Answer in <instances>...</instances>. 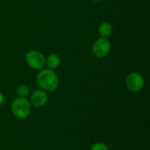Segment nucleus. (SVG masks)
I'll use <instances>...</instances> for the list:
<instances>
[{
	"label": "nucleus",
	"instance_id": "obj_1",
	"mask_svg": "<svg viewBox=\"0 0 150 150\" xmlns=\"http://www.w3.org/2000/svg\"><path fill=\"white\" fill-rule=\"evenodd\" d=\"M37 83L45 91H54L58 89L60 81L57 74L49 69H42L37 75Z\"/></svg>",
	"mask_w": 150,
	"mask_h": 150
},
{
	"label": "nucleus",
	"instance_id": "obj_2",
	"mask_svg": "<svg viewBox=\"0 0 150 150\" xmlns=\"http://www.w3.org/2000/svg\"><path fill=\"white\" fill-rule=\"evenodd\" d=\"M31 104L26 98H15L11 105L12 114L18 120H25L31 113Z\"/></svg>",
	"mask_w": 150,
	"mask_h": 150
},
{
	"label": "nucleus",
	"instance_id": "obj_3",
	"mask_svg": "<svg viewBox=\"0 0 150 150\" xmlns=\"http://www.w3.org/2000/svg\"><path fill=\"white\" fill-rule=\"evenodd\" d=\"M111 49H112V44L110 40H108V38H104V37H100L97 39L92 44V47H91V51L94 56L99 59L106 57L110 54Z\"/></svg>",
	"mask_w": 150,
	"mask_h": 150
},
{
	"label": "nucleus",
	"instance_id": "obj_4",
	"mask_svg": "<svg viewBox=\"0 0 150 150\" xmlns=\"http://www.w3.org/2000/svg\"><path fill=\"white\" fill-rule=\"evenodd\" d=\"M25 61L28 66L35 70H40L46 66V57L37 50L28 51L25 54Z\"/></svg>",
	"mask_w": 150,
	"mask_h": 150
},
{
	"label": "nucleus",
	"instance_id": "obj_5",
	"mask_svg": "<svg viewBox=\"0 0 150 150\" xmlns=\"http://www.w3.org/2000/svg\"><path fill=\"white\" fill-rule=\"evenodd\" d=\"M144 77L139 72H132L127 76L126 85L127 88L132 92H138L142 91L144 87Z\"/></svg>",
	"mask_w": 150,
	"mask_h": 150
},
{
	"label": "nucleus",
	"instance_id": "obj_6",
	"mask_svg": "<svg viewBox=\"0 0 150 150\" xmlns=\"http://www.w3.org/2000/svg\"><path fill=\"white\" fill-rule=\"evenodd\" d=\"M48 96L47 91H43L42 89L35 90L30 96L29 102L31 104V106L35 108H40L45 105L47 102Z\"/></svg>",
	"mask_w": 150,
	"mask_h": 150
},
{
	"label": "nucleus",
	"instance_id": "obj_7",
	"mask_svg": "<svg viewBox=\"0 0 150 150\" xmlns=\"http://www.w3.org/2000/svg\"><path fill=\"white\" fill-rule=\"evenodd\" d=\"M61 64V58L57 54H50L46 57V66L49 69H55Z\"/></svg>",
	"mask_w": 150,
	"mask_h": 150
},
{
	"label": "nucleus",
	"instance_id": "obj_8",
	"mask_svg": "<svg viewBox=\"0 0 150 150\" xmlns=\"http://www.w3.org/2000/svg\"><path fill=\"white\" fill-rule=\"evenodd\" d=\"M98 33L100 35V37H104V38H108L109 36L112 35L113 28L112 25L110 22L108 21H104L102 22L98 28Z\"/></svg>",
	"mask_w": 150,
	"mask_h": 150
},
{
	"label": "nucleus",
	"instance_id": "obj_9",
	"mask_svg": "<svg viewBox=\"0 0 150 150\" xmlns=\"http://www.w3.org/2000/svg\"><path fill=\"white\" fill-rule=\"evenodd\" d=\"M16 92L18 98H26L30 94V89L26 84L21 83L17 87Z\"/></svg>",
	"mask_w": 150,
	"mask_h": 150
},
{
	"label": "nucleus",
	"instance_id": "obj_10",
	"mask_svg": "<svg viewBox=\"0 0 150 150\" xmlns=\"http://www.w3.org/2000/svg\"><path fill=\"white\" fill-rule=\"evenodd\" d=\"M91 150H109L107 145L104 142H95L91 148Z\"/></svg>",
	"mask_w": 150,
	"mask_h": 150
},
{
	"label": "nucleus",
	"instance_id": "obj_11",
	"mask_svg": "<svg viewBox=\"0 0 150 150\" xmlns=\"http://www.w3.org/2000/svg\"><path fill=\"white\" fill-rule=\"evenodd\" d=\"M4 102V95L3 94L2 91H0V105H2Z\"/></svg>",
	"mask_w": 150,
	"mask_h": 150
},
{
	"label": "nucleus",
	"instance_id": "obj_12",
	"mask_svg": "<svg viewBox=\"0 0 150 150\" xmlns=\"http://www.w3.org/2000/svg\"><path fill=\"white\" fill-rule=\"evenodd\" d=\"M93 1H96V2H99V1H102V0H93Z\"/></svg>",
	"mask_w": 150,
	"mask_h": 150
}]
</instances>
